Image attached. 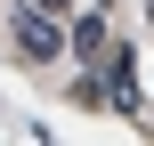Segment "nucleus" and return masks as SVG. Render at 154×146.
Here are the masks:
<instances>
[{
    "label": "nucleus",
    "instance_id": "nucleus-5",
    "mask_svg": "<svg viewBox=\"0 0 154 146\" xmlns=\"http://www.w3.org/2000/svg\"><path fill=\"white\" fill-rule=\"evenodd\" d=\"M146 8H154V0H146Z\"/></svg>",
    "mask_w": 154,
    "mask_h": 146
},
{
    "label": "nucleus",
    "instance_id": "nucleus-4",
    "mask_svg": "<svg viewBox=\"0 0 154 146\" xmlns=\"http://www.w3.org/2000/svg\"><path fill=\"white\" fill-rule=\"evenodd\" d=\"M32 8H49V16H57V8H73V0H32Z\"/></svg>",
    "mask_w": 154,
    "mask_h": 146
},
{
    "label": "nucleus",
    "instance_id": "nucleus-3",
    "mask_svg": "<svg viewBox=\"0 0 154 146\" xmlns=\"http://www.w3.org/2000/svg\"><path fill=\"white\" fill-rule=\"evenodd\" d=\"M73 57H81V65H97V57H106V24H97V16H81V24H73Z\"/></svg>",
    "mask_w": 154,
    "mask_h": 146
},
{
    "label": "nucleus",
    "instance_id": "nucleus-2",
    "mask_svg": "<svg viewBox=\"0 0 154 146\" xmlns=\"http://www.w3.org/2000/svg\"><path fill=\"white\" fill-rule=\"evenodd\" d=\"M106 98H114V114H146L138 106V49H106Z\"/></svg>",
    "mask_w": 154,
    "mask_h": 146
},
{
    "label": "nucleus",
    "instance_id": "nucleus-1",
    "mask_svg": "<svg viewBox=\"0 0 154 146\" xmlns=\"http://www.w3.org/2000/svg\"><path fill=\"white\" fill-rule=\"evenodd\" d=\"M57 49H65L57 16H49V8H16V57H24V65H49Z\"/></svg>",
    "mask_w": 154,
    "mask_h": 146
}]
</instances>
